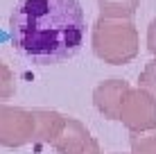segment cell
Returning a JSON list of instances; mask_svg holds the SVG:
<instances>
[{
  "label": "cell",
  "mask_w": 156,
  "mask_h": 154,
  "mask_svg": "<svg viewBox=\"0 0 156 154\" xmlns=\"http://www.w3.org/2000/svg\"><path fill=\"white\" fill-rule=\"evenodd\" d=\"M16 93V77L12 68L0 59V100H9Z\"/></svg>",
  "instance_id": "8"
},
{
  "label": "cell",
  "mask_w": 156,
  "mask_h": 154,
  "mask_svg": "<svg viewBox=\"0 0 156 154\" xmlns=\"http://www.w3.org/2000/svg\"><path fill=\"white\" fill-rule=\"evenodd\" d=\"M115 154H127V152H115ZM129 154H131V152H129Z\"/></svg>",
  "instance_id": "12"
},
{
  "label": "cell",
  "mask_w": 156,
  "mask_h": 154,
  "mask_svg": "<svg viewBox=\"0 0 156 154\" xmlns=\"http://www.w3.org/2000/svg\"><path fill=\"white\" fill-rule=\"evenodd\" d=\"M84 27V9L77 0H20L9 16L14 48L43 66L77 55Z\"/></svg>",
  "instance_id": "1"
},
{
  "label": "cell",
  "mask_w": 156,
  "mask_h": 154,
  "mask_svg": "<svg viewBox=\"0 0 156 154\" xmlns=\"http://www.w3.org/2000/svg\"><path fill=\"white\" fill-rule=\"evenodd\" d=\"M147 48L156 55V20H152V25L147 30Z\"/></svg>",
  "instance_id": "10"
},
{
  "label": "cell",
  "mask_w": 156,
  "mask_h": 154,
  "mask_svg": "<svg viewBox=\"0 0 156 154\" xmlns=\"http://www.w3.org/2000/svg\"><path fill=\"white\" fill-rule=\"evenodd\" d=\"M93 52L109 66L129 63L138 55V30L129 20L102 18L93 30Z\"/></svg>",
  "instance_id": "2"
},
{
  "label": "cell",
  "mask_w": 156,
  "mask_h": 154,
  "mask_svg": "<svg viewBox=\"0 0 156 154\" xmlns=\"http://www.w3.org/2000/svg\"><path fill=\"white\" fill-rule=\"evenodd\" d=\"M106 18H129L138 7V0H98Z\"/></svg>",
  "instance_id": "6"
},
{
  "label": "cell",
  "mask_w": 156,
  "mask_h": 154,
  "mask_svg": "<svg viewBox=\"0 0 156 154\" xmlns=\"http://www.w3.org/2000/svg\"><path fill=\"white\" fill-rule=\"evenodd\" d=\"M120 123L129 134H145L156 129V98L145 88H131L120 113Z\"/></svg>",
  "instance_id": "4"
},
{
  "label": "cell",
  "mask_w": 156,
  "mask_h": 154,
  "mask_svg": "<svg viewBox=\"0 0 156 154\" xmlns=\"http://www.w3.org/2000/svg\"><path fill=\"white\" fill-rule=\"evenodd\" d=\"M36 143V111L0 104V147H23Z\"/></svg>",
  "instance_id": "3"
},
{
  "label": "cell",
  "mask_w": 156,
  "mask_h": 154,
  "mask_svg": "<svg viewBox=\"0 0 156 154\" xmlns=\"http://www.w3.org/2000/svg\"><path fill=\"white\" fill-rule=\"evenodd\" d=\"M138 88H145L147 93H152L156 98V59L149 61L143 68V73L138 75Z\"/></svg>",
  "instance_id": "9"
},
{
  "label": "cell",
  "mask_w": 156,
  "mask_h": 154,
  "mask_svg": "<svg viewBox=\"0 0 156 154\" xmlns=\"http://www.w3.org/2000/svg\"><path fill=\"white\" fill-rule=\"evenodd\" d=\"M131 154H156V129L131 134Z\"/></svg>",
  "instance_id": "7"
},
{
  "label": "cell",
  "mask_w": 156,
  "mask_h": 154,
  "mask_svg": "<svg viewBox=\"0 0 156 154\" xmlns=\"http://www.w3.org/2000/svg\"><path fill=\"white\" fill-rule=\"evenodd\" d=\"M86 154H104V152H102V147H100V143H95V145H93V147H90V150H88V152H86Z\"/></svg>",
  "instance_id": "11"
},
{
  "label": "cell",
  "mask_w": 156,
  "mask_h": 154,
  "mask_svg": "<svg viewBox=\"0 0 156 154\" xmlns=\"http://www.w3.org/2000/svg\"><path fill=\"white\" fill-rule=\"evenodd\" d=\"M131 86L125 79H104L93 91V107L104 116L106 120H120L122 107Z\"/></svg>",
  "instance_id": "5"
}]
</instances>
